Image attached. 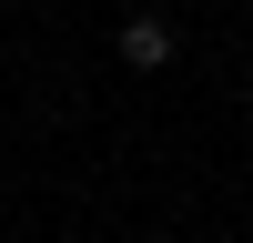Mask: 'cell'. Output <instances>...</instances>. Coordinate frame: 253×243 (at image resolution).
<instances>
[{
  "label": "cell",
  "mask_w": 253,
  "mask_h": 243,
  "mask_svg": "<svg viewBox=\"0 0 253 243\" xmlns=\"http://www.w3.org/2000/svg\"><path fill=\"white\" fill-rule=\"evenodd\" d=\"M122 61H132V71H162V61H172V31H162V20H122Z\"/></svg>",
  "instance_id": "obj_1"
}]
</instances>
